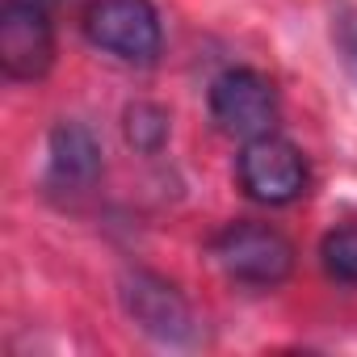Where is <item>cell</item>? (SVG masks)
<instances>
[{
    "instance_id": "cell-1",
    "label": "cell",
    "mask_w": 357,
    "mask_h": 357,
    "mask_svg": "<svg viewBox=\"0 0 357 357\" xmlns=\"http://www.w3.org/2000/svg\"><path fill=\"white\" fill-rule=\"evenodd\" d=\"M211 257L219 273L244 290H273L294 269V244L269 223H227L215 236Z\"/></svg>"
},
{
    "instance_id": "cell-6",
    "label": "cell",
    "mask_w": 357,
    "mask_h": 357,
    "mask_svg": "<svg viewBox=\"0 0 357 357\" xmlns=\"http://www.w3.org/2000/svg\"><path fill=\"white\" fill-rule=\"evenodd\" d=\"M122 307H126V315L147 336H155L164 344H185L194 336L190 303L176 294L168 282H160L151 273H126V282H122Z\"/></svg>"
},
{
    "instance_id": "cell-7",
    "label": "cell",
    "mask_w": 357,
    "mask_h": 357,
    "mask_svg": "<svg viewBox=\"0 0 357 357\" xmlns=\"http://www.w3.org/2000/svg\"><path fill=\"white\" fill-rule=\"evenodd\" d=\"M101 172V147L89 126L59 122L51 130V176L59 185H89Z\"/></svg>"
},
{
    "instance_id": "cell-8",
    "label": "cell",
    "mask_w": 357,
    "mask_h": 357,
    "mask_svg": "<svg viewBox=\"0 0 357 357\" xmlns=\"http://www.w3.org/2000/svg\"><path fill=\"white\" fill-rule=\"evenodd\" d=\"M319 261H324V273L332 282H344V286H357V227H336L324 236L319 244Z\"/></svg>"
},
{
    "instance_id": "cell-9",
    "label": "cell",
    "mask_w": 357,
    "mask_h": 357,
    "mask_svg": "<svg viewBox=\"0 0 357 357\" xmlns=\"http://www.w3.org/2000/svg\"><path fill=\"white\" fill-rule=\"evenodd\" d=\"M164 139H168V114L160 109V105H147V101H139V105H130L126 109V143L135 147V151H160L164 147Z\"/></svg>"
},
{
    "instance_id": "cell-2",
    "label": "cell",
    "mask_w": 357,
    "mask_h": 357,
    "mask_svg": "<svg viewBox=\"0 0 357 357\" xmlns=\"http://www.w3.org/2000/svg\"><path fill=\"white\" fill-rule=\"evenodd\" d=\"M84 38L135 68H151L160 59L164 47V30H160V13L151 0H93L84 9Z\"/></svg>"
},
{
    "instance_id": "cell-3",
    "label": "cell",
    "mask_w": 357,
    "mask_h": 357,
    "mask_svg": "<svg viewBox=\"0 0 357 357\" xmlns=\"http://www.w3.org/2000/svg\"><path fill=\"white\" fill-rule=\"evenodd\" d=\"M236 172H240L244 194H248L252 202H261V206H290V202H298V198L307 194V185H311L307 155H303L290 139H282V135H273V130L244 143Z\"/></svg>"
},
{
    "instance_id": "cell-5",
    "label": "cell",
    "mask_w": 357,
    "mask_h": 357,
    "mask_svg": "<svg viewBox=\"0 0 357 357\" xmlns=\"http://www.w3.org/2000/svg\"><path fill=\"white\" fill-rule=\"evenodd\" d=\"M0 63L13 80H43L55 63V30L47 0H5L0 9Z\"/></svg>"
},
{
    "instance_id": "cell-4",
    "label": "cell",
    "mask_w": 357,
    "mask_h": 357,
    "mask_svg": "<svg viewBox=\"0 0 357 357\" xmlns=\"http://www.w3.org/2000/svg\"><path fill=\"white\" fill-rule=\"evenodd\" d=\"M211 118L231 139H257L269 135L278 122V89L269 76L252 68H231L211 84Z\"/></svg>"
}]
</instances>
